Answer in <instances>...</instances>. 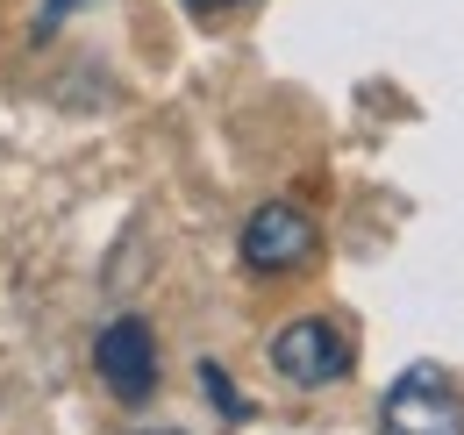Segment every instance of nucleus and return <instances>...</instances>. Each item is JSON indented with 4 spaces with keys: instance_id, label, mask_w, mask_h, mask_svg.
<instances>
[{
    "instance_id": "1",
    "label": "nucleus",
    "mask_w": 464,
    "mask_h": 435,
    "mask_svg": "<svg viewBox=\"0 0 464 435\" xmlns=\"http://www.w3.org/2000/svg\"><path fill=\"white\" fill-rule=\"evenodd\" d=\"M379 435H464V400L436 364L401 372V385L379 407Z\"/></svg>"
},
{
    "instance_id": "2",
    "label": "nucleus",
    "mask_w": 464,
    "mask_h": 435,
    "mask_svg": "<svg viewBox=\"0 0 464 435\" xmlns=\"http://www.w3.org/2000/svg\"><path fill=\"white\" fill-rule=\"evenodd\" d=\"M314 243H322V228L300 215L293 200H272V208H257L243 221V265L257 278H286L300 265H314Z\"/></svg>"
},
{
    "instance_id": "3",
    "label": "nucleus",
    "mask_w": 464,
    "mask_h": 435,
    "mask_svg": "<svg viewBox=\"0 0 464 435\" xmlns=\"http://www.w3.org/2000/svg\"><path fill=\"white\" fill-rule=\"evenodd\" d=\"M93 372H101V385L115 392L121 407H143L158 392V335L136 322V314L108 322L101 343H93Z\"/></svg>"
},
{
    "instance_id": "4",
    "label": "nucleus",
    "mask_w": 464,
    "mask_h": 435,
    "mask_svg": "<svg viewBox=\"0 0 464 435\" xmlns=\"http://www.w3.org/2000/svg\"><path fill=\"white\" fill-rule=\"evenodd\" d=\"M272 372L286 385H300V392H322V385H336L350 372V343H343V328H329V322H286L279 335H272Z\"/></svg>"
},
{
    "instance_id": "5",
    "label": "nucleus",
    "mask_w": 464,
    "mask_h": 435,
    "mask_svg": "<svg viewBox=\"0 0 464 435\" xmlns=\"http://www.w3.org/2000/svg\"><path fill=\"white\" fill-rule=\"evenodd\" d=\"M200 385H208V400H215L229 421H243V414H250V407H243V392L229 385V372H222V364H200Z\"/></svg>"
},
{
    "instance_id": "6",
    "label": "nucleus",
    "mask_w": 464,
    "mask_h": 435,
    "mask_svg": "<svg viewBox=\"0 0 464 435\" xmlns=\"http://www.w3.org/2000/svg\"><path fill=\"white\" fill-rule=\"evenodd\" d=\"M193 14H229V7H243V0H186Z\"/></svg>"
},
{
    "instance_id": "7",
    "label": "nucleus",
    "mask_w": 464,
    "mask_h": 435,
    "mask_svg": "<svg viewBox=\"0 0 464 435\" xmlns=\"http://www.w3.org/2000/svg\"><path fill=\"white\" fill-rule=\"evenodd\" d=\"M136 435H179V429H136Z\"/></svg>"
}]
</instances>
